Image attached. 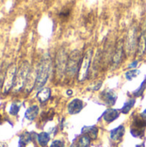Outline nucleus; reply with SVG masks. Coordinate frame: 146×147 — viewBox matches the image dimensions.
<instances>
[{
  "label": "nucleus",
  "instance_id": "nucleus-1",
  "mask_svg": "<svg viewBox=\"0 0 146 147\" xmlns=\"http://www.w3.org/2000/svg\"><path fill=\"white\" fill-rule=\"evenodd\" d=\"M51 68H52V61H51L50 55L48 53H46L41 58L40 62L36 70V81L34 86L35 90H41V88L46 84L50 75Z\"/></svg>",
  "mask_w": 146,
  "mask_h": 147
},
{
  "label": "nucleus",
  "instance_id": "nucleus-2",
  "mask_svg": "<svg viewBox=\"0 0 146 147\" xmlns=\"http://www.w3.org/2000/svg\"><path fill=\"white\" fill-rule=\"evenodd\" d=\"M30 70H31L30 65L28 61H24L20 65V67L16 71L15 83H14V86H13V90L15 92L20 91L22 89H23L25 87Z\"/></svg>",
  "mask_w": 146,
  "mask_h": 147
},
{
  "label": "nucleus",
  "instance_id": "nucleus-3",
  "mask_svg": "<svg viewBox=\"0 0 146 147\" xmlns=\"http://www.w3.org/2000/svg\"><path fill=\"white\" fill-rule=\"evenodd\" d=\"M81 53L78 50H74L71 53L68 57L67 65H66V75L69 77H74L77 71H79L81 62H82Z\"/></svg>",
  "mask_w": 146,
  "mask_h": 147
},
{
  "label": "nucleus",
  "instance_id": "nucleus-4",
  "mask_svg": "<svg viewBox=\"0 0 146 147\" xmlns=\"http://www.w3.org/2000/svg\"><path fill=\"white\" fill-rule=\"evenodd\" d=\"M146 129V121L141 115H134L131 124V134L135 138H143Z\"/></svg>",
  "mask_w": 146,
  "mask_h": 147
},
{
  "label": "nucleus",
  "instance_id": "nucleus-5",
  "mask_svg": "<svg viewBox=\"0 0 146 147\" xmlns=\"http://www.w3.org/2000/svg\"><path fill=\"white\" fill-rule=\"evenodd\" d=\"M15 73H16V66L15 65H11L7 69L6 74L4 76L3 81V86H2V91L3 94H8L11 89H13L15 78Z\"/></svg>",
  "mask_w": 146,
  "mask_h": 147
},
{
  "label": "nucleus",
  "instance_id": "nucleus-6",
  "mask_svg": "<svg viewBox=\"0 0 146 147\" xmlns=\"http://www.w3.org/2000/svg\"><path fill=\"white\" fill-rule=\"evenodd\" d=\"M92 55H93V50L89 49L85 53V54L83 55V57L82 59L80 69L78 71V80L80 82H83L88 77L90 63H91V59H92Z\"/></svg>",
  "mask_w": 146,
  "mask_h": 147
},
{
  "label": "nucleus",
  "instance_id": "nucleus-7",
  "mask_svg": "<svg viewBox=\"0 0 146 147\" xmlns=\"http://www.w3.org/2000/svg\"><path fill=\"white\" fill-rule=\"evenodd\" d=\"M138 37H137V30L136 28H131L128 31L126 40V52L128 55H133L135 50L138 47Z\"/></svg>",
  "mask_w": 146,
  "mask_h": 147
},
{
  "label": "nucleus",
  "instance_id": "nucleus-8",
  "mask_svg": "<svg viewBox=\"0 0 146 147\" xmlns=\"http://www.w3.org/2000/svg\"><path fill=\"white\" fill-rule=\"evenodd\" d=\"M67 57L65 50L61 49L59 51L57 59H56V67H57V73L59 77H62V75L66 71V65H67Z\"/></svg>",
  "mask_w": 146,
  "mask_h": 147
},
{
  "label": "nucleus",
  "instance_id": "nucleus-9",
  "mask_svg": "<svg viewBox=\"0 0 146 147\" xmlns=\"http://www.w3.org/2000/svg\"><path fill=\"white\" fill-rule=\"evenodd\" d=\"M123 57H124V44H123V41L120 40V41H119V43L114 52L113 59H112V65L114 68H116L119 66Z\"/></svg>",
  "mask_w": 146,
  "mask_h": 147
},
{
  "label": "nucleus",
  "instance_id": "nucleus-10",
  "mask_svg": "<svg viewBox=\"0 0 146 147\" xmlns=\"http://www.w3.org/2000/svg\"><path fill=\"white\" fill-rule=\"evenodd\" d=\"M101 98L102 99V101L108 106H113L115 104L116 101H117V95L115 94V92L112 90H105L102 92L101 94Z\"/></svg>",
  "mask_w": 146,
  "mask_h": 147
},
{
  "label": "nucleus",
  "instance_id": "nucleus-11",
  "mask_svg": "<svg viewBox=\"0 0 146 147\" xmlns=\"http://www.w3.org/2000/svg\"><path fill=\"white\" fill-rule=\"evenodd\" d=\"M138 55L139 57H143L146 53V26L143 28L139 40H138Z\"/></svg>",
  "mask_w": 146,
  "mask_h": 147
},
{
  "label": "nucleus",
  "instance_id": "nucleus-12",
  "mask_svg": "<svg viewBox=\"0 0 146 147\" xmlns=\"http://www.w3.org/2000/svg\"><path fill=\"white\" fill-rule=\"evenodd\" d=\"M83 108V102L80 100V99H73L67 107L68 109V113L70 115H76L78 114Z\"/></svg>",
  "mask_w": 146,
  "mask_h": 147
},
{
  "label": "nucleus",
  "instance_id": "nucleus-13",
  "mask_svg": "<svg viewBox=\"0 0 146 147\" xmlns=\"http://www.w3.org/2000/svg\"><path fill=\"white\" fill-rule=\"evenodd\" d=\"M120 116V111L114 109H107L102 115L103 120L107 123H111L114 121H115Z\"/></svg>",
  "mask_w": 146,
  "mask_h": 147
},
{
  "label": "nucleus",
  "instance_id": "nucleus-14",
  "mask_svg": "<svg viewBox=\"0 0 146 147\" xmlns=\"http://www.w3.org/2000/svg\"><path fill=\"white\" fill-rule=\"evenodd\" d=\"M125 132H126V129H125V127L124 126H119L118 127L113 129L111 132H110V138L113 141H120L124 134H125Z\"/></svg>",
  "mask_w": 146,
  "mask_h": 147
},
{
  "label": "nucleus",
  "instance_id": "nucleus-15",
  "mask_svg": "<svg viewBox=\"0 0 146 147\" xmlns=\"http://www.w3.org/2000/svg\"><path fill=\"white\" fill-rule=\"evenodd\" d=\"M39 114V107L37 105H33L29 107L25 112V118L28 121H34Z\"/></svg>",
  "mask_w": 146,
  "mask_h": 147
},
{
  "label": "nucleus",
  "instance_id": "nucleus-16",
  "mask_svg": "<svg viewBox=\"0 0 146 147\" xmlns=\"http://www.w3.org/2000/svg\"><path fill=\"white\" fill-rule=\"evenodd\" d=\"M50 96H51V90L49 88H43L38 91L36 96L37 99L40 101V102L43 103L50 98Z\"/></svg>",
  "mask_w": 146,
  "mask_h": 147
},
{
  "label": "nucleus",
  "instance_id": "nucleus-17",
  "mask_svg": "<svg viewBox=\"0 0 146 147\" xmlns=\"http://www.w3.org/2000/svg\"><path fill=\"white\" fill-rule=\"evenodd\" d=\"M82 133L88 137H89L91 140H96L98 135V128L95 126L92 127H84L82 130Z\"/></svg>",
  "mask_w": 146,
  "mask_h": 147
},
{
  "label": "nucleus",
  "instance_id": "nucleus-18",
  "mask_svg": "<svg viewBox=\"0 0 146 147\" xmlns=\"http://www.w3.org/2000/svg\"><path fill=\"white\" fill-rule=\"evenodd\" d=\"M37 140H38V143L40 146H46L49 140H50V135H49V134H47L46 132H42V133L38 134Z\"/></svg>",
  "mask_w": 146,
  "mask_h": 147
},
{
  "label": "nucleus",
  "instance_id": "nucleus-19",
  "mask_svg": "<svg viewBox=\"0 0 146 147\" xmlns=\"http://www.w3.org/2000/svg\"><path fill=\"white\" fill-rule=\"evenodd\" d=\"M90 143H91V139L87 135L83 134L78 139L77 142V147H89Z\"/></svg>",
  "mask_w": 146,
  "mask_h": 147
},
{
  "label": "nucleus",
  "instance_id": "nucleus-20",
  "mask_svg": "<svg viewBox=\"0 0 146 147\" xmlns=\"http://www.w3.org/2000/svg\"><path fill=\"white\" fill-rule=\"evenodd\" d=\"M135 102H136V100H135L134 98L128 100V101L124 104L123 108L120 109V110H121V113H123V114H128V113L130 112V110L132 109V108L134 106Z\"/></svg>",
  "mask_w": 146,
  "mask_h": 147
},
{
  "label": "nucleus",
  "instance_id": "nucleus-21",
  "mask_svg": "<svg viewBox=\"0 0 146 147\" xmlns=\"http://www.w3.org/2000/svg\"><path fill=\"white\" fill-rule=\"evenodd\" d=\"M54 116V111L52 109H50L46 112H44L41 114V120L44 121V122H46L48 121H51L52 120Z\"/></svg>",
  "mask_w": 146,
  "mask_h": 147
},
{
  "label": "nucleus",
  "instance_id": "nucleus-22",
  "mask_svg": "<svg viewBox=\"0 0 146 147\" xmlns=\"http://www.w3.org/2000/svg\"><path fill=\"white\" fill-rule=\"evenodd\" d=\"M139 73H140V71L138 69H132V70H129L128 71L126 72L125 77L127 80H132L134 78H136Z\"/></svg>",
  "mask_w": 146,
  "mask_h": 147
},
{
  "label": "nucleus",
  "instance_id": "nucleus-23",
  "mask_svg": "<svg viewBox=\"0 0 146 147\" xmlns=\"http://www.w3.org/2000/svg\"><path fill=\"white\" fill-rule=\"evenodd\" d=\"M21 109V103L19 102H13L10 105L9 108V114L11 115H16L18 114V112L20 111Z\"/></svg>",
  "mask_w": 146,
  "mask_h": 147
},
{
  "label": "nucleus",
  "instance_id": "nucleus-24",
  "mask_svg": "<svg viewBox=\"0 0 146 147\" xmlns=\"http://www.w3.org/2000/svg\"><path fill=\"white\" fill-rule=\"evenodd\" d=\"M145 88H146V78H145V80L143 81V83L141 84L140 87H139L137 90L133 91V95H134V96H136V97L140 96H142V95H143V93H144V91H145Z\"/></svg>",
  "mask_w": 146,
  "mask_h": 147
},
{
  "label": "nucleus",
  "instance_id": "nucleus-25",
  "mask_svg": "<svg viewBox=\"0 0 146 147\" xmlns=\"http://www.w3.org/2000/svg\"><path fill=\"white\" fill-rule=\"evenodd\" d=\"M50 147H65V144L63 141L61 140H54L52 144Z\"/></svg>",
  "mask_w": 146,
  "mask_h": 147
},
{
  "label": "nucleus",
  "instance_id": "nucleus-26",
  "mask_svg": "<svg viewBox=\"0 0 146 147\" xmlns=\"http://www.w3.org/2000/svg\"><path fill=\"white\" fill-rule=\"evenodd\" d=\"M137 65H138V61H134L133 64H130L128 67H129V68H132V69H134V68L137 66Z\"/></svg>",
  "mask_w": 146,
  "mask_h": 147
},
{
  "label": "nucleus",
  "instance_id": "nucleus-27",
  "mask_svg": "<svg viewBox=\"0 0 146 147\" xmlns=\"http://www.w3.org/2000/svg\"><path fill=\"white\" fill-rule=\"evenodd\" d=\"M141 115V116H142V117H143V118H144V119L146 121V109H145V110L141 113V115Z\"/></svg>",
  "mask_w": 146,
  "mask_h": 147
},
{
  "label": "nucleus",
  "instance_id": "nucleus-28",
  "mask_svg": "<svg viewBox=\"0 0 146 147\" xmlns=\"http://www.w3.org/2000/svg\"><path fill=\"white\" fill-rule=\"evenodd\" d=\"M0 147H7V145L5 143H0Z\"/></svg>",
  "mask_w": 146,
  "mask_h": 147
},
{
  "label": "nucleus",
  "instance_id": "nucleus-29",
  "mask_svg": "<svg viewBox=\"0 0 146 147\" xmlns=\"http://www.w3.org/2000/svg\"><path fill=\"white\" fill-rule=\"evenodd\" d=\"M72 94V90H67V95L68 96H71Z\"/></svg>",
  "mask_w": 146,
  "mask_h": 147
},
{
  "label": "nucleus",
  "instance_id": "nucleus-30",
  "mask_svg": "<svg viewBox=\"0 0 146 147\" xmlns=\"http://www.w3.org/2000/svg\"><path fill=\"white\" fill-rule=\"evenodd\" d=\"M0 121H1V115H0Z\"/></svg>",
  "mask_w": 146,
  "mask_h": 147
}]
</instances>
